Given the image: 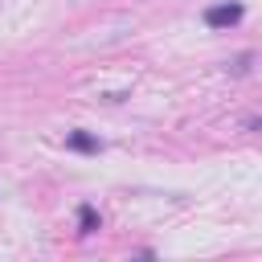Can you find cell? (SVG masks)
<instances>
[{
	"instance_id": "obj_1",
	"label": "cell",
	"mask_w": 262,
	"mask_h": 262,
	"mask_svg": "<svg viewBox=\"0 0 262 262\" xmlns=\"http://www.w3.org/2000/svg\"><path fill=\"white\" fill-rule=\"evenodd\" d=\"M242 20V4H213L209 12H205V25L209 29H229V25H237Z\"/></svg>"
},
{
	"instance_id": "obj_2",
	"label": "cell",
	"mask_w": 262,
	"mask_h": 262,
	"mask_svg": "<svg viewBox=\"0 0 262 262\" xmlns=\"http://www.w3.org/2000/svg\"><path fill=\"white\" fill-rule=\"evenodd\" d=\"M70 147H74V151H98V139L86 135V131H74V135H70Z\"/></svg>"
},
{
	"instance_id": "obj_3",
	"label": "cell",
	"mask_w": 262,
	"mask_h": 262,
	"mask_svg": "<svg viewBox=\"0 0 262 262\" xmlns=\"http://www.w3.org/2000/svg\"><path fill=\"white\" fill-rule=\"evenodd\" d=\"M78 225H82V233H94V229H98V213H94L90 205H82V209H78Z\"/></svg>"
},
{
	"instance_id": "obj_4",
	"label": "cell",
	"mask_w": 262,
	"mask_h": 262,
	"mask_svg": "<svg viewBox=\"0 0 262 262\" xmlns=\"http://www.w3.org/2000/svg\"><path fill=\"white\" fill-rule=\"evenodd\" d=\"M250 66H254V53H237V57L229 61V74L242 78V74H250Z\"/></svg>"
}]
</instances>
